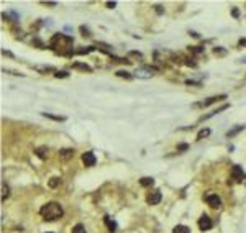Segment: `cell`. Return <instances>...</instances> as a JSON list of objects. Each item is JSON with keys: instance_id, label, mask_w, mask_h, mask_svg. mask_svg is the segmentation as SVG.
Masks as SVG:
<instances>
[{"instance_id": "cell-1", "label": "cell", "mask_w": 246, "mask_h": 233, "mask_svg": "<svg viewBox=\"0 0 246 233\" xmlns=\"http://www.w3.org/2000/svg\"><path fill=\"white\" fill-rule=\"evenodd\" d=\"M49 48L54 53L61 54V56H71L72 54V38L67 36L64 33H56L51 38Z\"/></svg>"}, {"instance_id": "cell-2", "label": "cell", "mask_w": 246, "mask_h": 233, "mask_svg": "<svg viewBox=\"0 0 246 233\" xmlns=\"http://www.w3.org/2000/svg\"><path fill=\"white\" fill-rule=\"evenodd\" d=\"M63 213H64V210L58 202H48V204H44L41 208H39V215H41L46 222L58 220V218L63 217Z\"/></svg>"}, {"instance_id": "cell-3", "label": "cell", "mask_w": 246, "mask_h": 233, "mask_svg": "<svg viewBox=\"0 0 246 233\" xmlns=\"http://www.w3.org/2000/svg\"><path fill=\"white\" fill-rule=\"evenodd\" d=\"M225 99H226L225 94H221V95H215V97H209V99H205L204 102H199V104H195V107L205 108V107H209V105L215 104V102H218V100H225Z\"/></svg>"}, {"instance_id": "cell-4", "label": "cell", "mask_w": 246, "mask_h": 233, "mask_svg": "<svg viewBox=\"0 0 246 233\" xmlns=\"http://www.w3.org/2000/svg\"><path fill=\"white\" fill-rule=\"evenodd\" d=\"M205 202L213 208H220L221 207V199L217 196V194H207L205 196Z\"/></svg>"}, {"instance_id": "cell-5", "label": "cell", "mask_w": 246, "mask_h": 233, "mask_svg": "<svg viewBox=\"0 0 246 233\" xmlns=\"http://www.w3.org/2000/svg\"><path fill=\"white\" fill-rule=\"evenodd\" d=\"M82 162H84V164H85L87 167L95 166V162H97V159H95V154L92 153V151H85V153L82 154Z\"/></svg>"}, {"instance_id": "cell-6", "label": "cell", "mask_w": 246, "mask_h": 233, "mask_svg": "<svg viewBox=\"0 0 246 233\" xmlns=\"http://www.w3.org/2000/svg\"><path fill=\"white\" fill-rule=\"evenodd\" d=\"M199 228H200L202 232L212 228V220H210L209 215H202L200 217V220H199Z\"/></svg>"}, {"instance_id": "cell-7", "label": "cell", "mask_w": 246, "mask_h": 233, "mask_svg": "<svg viewBox=\"0 0 246 233\" xmlns=\"http://www.w3.org/2000/svg\"><path fill=\"white\" fill-rule=\"evenodd\" d=\"M154 71H156L154 67H140V69H136L135 74H136L138 77H151Z\"/></svg>"}, {"instance_id": "cell-8", "label": "cell", "mask_w": 246, "mask_h": 233, "mask_svg": "<svg viewBox=\"0 0 246 233\" xmlns=\"http://www.w3.org/2000/svg\"><path fill=\"white\" fill-rule=\"evenodd\" d=\"M146 200H148V204H149V205H156V204H159V202H161V192H159V191L151 192Z\"/></svg>"}, {"instance_id": "cell-9", "label": "cell", "mask_w": 246, "mask_h": 233, "mask_svg": "<svg viewBox=\"0 0 246 233\" xmlns=\"http://www.w3.org/2000/svg\"><path fill=\"white\" fill-rule=\"evenodd\" d=\"M243 169L240 166H233V169H231V177H233L235 181H238V182H240V181L243 179Z\"/></svg>"}, {"instance_id": "cell-10", "label": "cell", "mask_w": 246, "mask_h": 233, "mask_svg": "<svg viewBox=\"0 0 246 233\" xmlns=\"http://www.w3.org/2000/svg\"><path fill=\"white\" fill-rule=\"evenodd\" d=\"M104 222H105V225H107V228H109L110 232H115V230H117V223H115V220H112L110 215H105Z\"/></svg>"}, {"instance_id": "cell-11", "label": "cell", "mask_w": 246, "mask_h": 233, "mask_svg": "<svg viewBox=\"0 0 246 233\" xmlns=\"http://www.w3.org/2000/svg\"><path fill=\"white\" fill-rule=\"evenodd\" d=\"M35 153H36V156L39 159H46V158H48V148H46V146H39V148H36Z\"/></svg>"}, {"instance_id": "cell-12", "label": "cell", "mask_w": 246, "mask_h": 233, "mask_svg": "<svg viewBox=\"0 0 246 233\" xmlns=\"http://www.w3.org/2000/svg\"><path fill=\"white\" fill-rule=\"evenodd\" d=\"M228 107H230V105H228V104H225V105H221V107H220V108H217V110H213V112H210V113H209V115H204V117H202V118H200V120H207V118H210V117H213V115H217V113L223 112V110H226V108H228Z\"/></svg>"}, {"instance_id": "cell-13", "label": "cell", "mask_w": 246, "mask_h": 233, "mask_svg": "<svg viewBox=\"0 0 246 233\" xmlns=\"http://www.w3.org/2000/svg\"><path fill=\"white\" fill-rule=\"evenodd\" d=\"M74 154V150H71V148H66V150H61L59 151V158L61 159H69Z\"/></svg>"}, {"instance_id": "cell-14", "label": "cell", "mask_w": 246, "mask_h": 233, "mask_svg": "<svg viewBox=\"0 0 246 233\" xmlns=\"http://www.w3.org/2000/svg\"><path fill=\"white\" fill-rule=\"evenodd\" d=\"M72 67L74 69H80V71H85V72H92V67L87 66V64H82V63H74Z\"/></svg>"}, {"instance_id": "cell-15", "label": "cell", "mask_w": 246, "mask_h": 233, "mask_svg": "<svg viewBox=\"0 0 246 233\" xmlns=\"http://www.w3.org/2000/svg\"><path fill=\"white\" fill-rule=\"evenodd\" d=\"M172 233H190V230H189V227H185V225H177V227H174Z\"/></svg>"}, {"instance_id": "cell-16", "label": "cell", "mask_w": 246, "mask_h": 233, "mask_svg": "<svg viewBox=\"0 0 246 233\" xmlns=\"http://www.w3.org/2000/svg\"><path fill=\"white\" fill-rule=\"evenodd\" d=\"M140 184H141L143 187H149V186L154 184V179H153V177H143V179L140 181Z\"/></svg>"}, {"instance_id": "cell-17", "label": "cell", "mask_w": 246, "mask_h": 233, "mask_svg": "<svg viewBox=\"0 0 246 233\" xmlns=\"http://www.w3.org/2000/svg\"><path fill=\"white\" fill-rule=\"evenodd\" d=\"M8 196H10V189H8V186H5V182H4L2 184V202H5Z\"/></svg>"}, {"instance_id": "cell-18", "label": "cell", "mask_w": 246, "mask_h": 233, "mask_svg": "<svg viewBox=\"0 0 246 233\" xmlns=\"http://www.w3.org/2000/svg\"><path fill=\"white\" fill-rule=\"evenodd\" d=\"M241 130H245V125H238L235 130H231V131H228V133H226V136H228V138H231V136H235L236 133H240Z\"/></svg>"}, {"instance_id": "cell-19", "label": "cell", "mask_w": 246, "mask_h": 233, "mask_svg": "<svg viewBox=\"0 0 246 233\" xmlns=\"http://www.w3.org/2000/svg\"><path fill=\"white\" fill-rule=\"evenodd\" d=\"M44 117L51 118V120H56V121H64L66 120V117H59V115H53V113H43Z\"/></svg>"}, {"instance_id": "cell-20", "label": "cell", "mask_w": 246, "mask_h": 233, "mask_svg": "<svg viewBox=\"0 0 246 233\" xmlns=\"http://www.w3.org/2000/svg\"><path fill=\"white\" fill-rule=\"evenodd\" d=\"M72 233H87V232H85V227H84L82 223H77V225H74Z\"/></svg>"}, {"instance_id": "cell-21", "label": "cell", "mask_w": 246, "mask_h": 233, "mask_svg": "<svg viewBox=\"0 0 246 233\" xmlns=\"http://www.w3.org/2000/svg\"><path fill=\"white\" fill-rule=\"evenodd\" d=\"M189 51H190L192 54H202L204 53V48H202V46H190Z\"/></svg>"}, {"instance_id": "cell-22", "label": "cell", "mask_w": 246, "mask_h": 233, "mask_svg": "<svg viewBox=\"0 0 246 233\" xmlns=\"http://www.w3.org/2000/svg\"><path fill=\"white\" fill-rule=\"evenodd\" d=\"M95 49L94 46H87V48H82V49H77L75 54H87V53H92V51Z\"/></svg>"}, {"instance_id": "cell-23", "label": "cell", "mask_w": 246, "mask_h": 233, "mask_svg": "<svg viewBox=\"0 0 246 233\" xmlns=\"http://www.w3.org/2000/svg\"><path fill=\"white\" fill-rule=\"evenodd\" d=\"M209 135H210V130H209V128L200 130V131H199V135H197V140H202V138H207Z\"/></svg>"}, {"instance_id": "cell-24", "label": "cell", "mask_w": 246, "mask_h": 233, "mask_svg": "<svg viewBox=\"0 0 246 233\" xmlns=\"http://www.w3.org/2000/svg\"><path fill=\"white\" fill-rule=\"evenodd\" d=\"M59 184H61V179H59V177H51V181H49V187H58Z\"/></svg>"}, {"instance_id": "cell-25", "label": "cell", "mask_w": 246, "mask_h": 233, "mask_svg": "<svg viewBox=\"0 0 246 233\" xmlns=\"http://www.w3.org/2000/svg\"><path fill=\"white\" fill-rule=\"evenodd\" d=\"M117 76L118 77H123V79H131V77H133V76L130 74V72H126V71H118Z\"/></svg>"}, {"instance_id": "cell-26", "label": "cell", "mask_w": 246, "mask_h": 233, "mask_svg": "<svg viewBox=\"0 0 246 233\" xmlns=\"http://www.w3.org/2000/svg\"><path fill=\"white\" fill-rule=\"evenodd\" d=\"M56 77H67V76H69V74H67V72L66 71H56Z\"/></svg>"}, {"instance_id": "cell-27", "label": "cell", "mask_w": 246, "mask_h": 233, "mask_svg": "<svg viewBox=\"0 0 246 233\" xmlns=\"http://www.w3.org/2000/svg\"><path fill=\"white\" fill-rule=\"evenodd\" d=\"M213 53H215V54H220V56H223V54H225V49H221V48H215V49H213Z\"/></svg>"}, {"instance_id": "cell-28", "label": "cell", "mask_w": 246, "mask_h": 233, "mask_svg": "<svg viewBox=\"0 0 246 233\" xmlns=\"http://www.w3.org/2000/svg\"><path fill=\"white\" fill-rule=\"evenodd\" d=\"M80 31L84 33V36H90V31H89V30L85 28V26H80Z\"/></svg>"}, {"instance_id": "cell-29", "label": "cell", "mask_w": 246, "mask_h": 233, "mask_svg": "<svg viewBox=\"0 0 246 233\" xmlns=\"http://www.w3.org/2000/svg\"><path fill=\"white\" fill-rule=\"evenodd\" d=\"M187 148H189L187 145H179V146H177V151H185Z\"/></svg>"}, {"instance_id": "cell-30", "label": "cell", "mask_w": 246, "mask_h": 233, "mask_svg": "<svg viewBox=\"0 0 246 233\" xmlns=\"http://www.w3.org/2000/svg\"><path fill=\"white\" fill-rule=\"evenodd\" d=\"M130 56H135V58H140V59L143 58L141 54H140V53H136V51H131V53H130Z\"/></svg>"}, {"instance_id": "cell-31", "label": "cell", "mask_w": 246, "mask_h": 233, "mask_svg": "<svg viewBox=\"0 0 246 233\" xmlns=\"http://www.w3.org/2000/svg\"><path fill=\"white\" fill-rule=\"evenodd\" d=\"M231 13H233V17H235V18H238V15H240V12H238V8H233V10H231Z\"/></svg>"}, {"instance_id": "cell-32", "label": "cell", "mask_w": 246, "mask_h": 233, "mask_svg": "<svg viewBox=\"0 0 246 233\" xmlns=\"http://www.w3.org/2000/svg\"><path fill=\"white\" fill-rule=\"evenodd\" d=\"M115 2H107V7H109V8H113V7H115Z\"/></svg>"}, {"instance_id": "cell-33", "label": "cell", "mask_w": 246, "mask_h": 233, "mask_svg": "<svg viewBox=\"0 0 246 233\" xmlns=\"http://www.w3.org/2000/svg\"><path fill=\"white\" fill-rule=\"evenodd\" d=\"M44 5H49V7H56L54 2H44Z\"/></svg>"}, {"instance_id": "cell-34", "label": "cell", "mask_w": 246, "mask_h": 233, "mask_svg": "<svg viewBox=\"0 0 246 233\" xmlns=\"http://www.w3.org/2000/svg\"><path fill=\"white\" fill-rule=\"evenodd\" d=\"M240 46H246V40H240Z\"/></svg>"}]
</instances>
